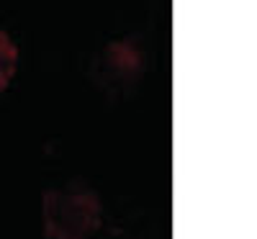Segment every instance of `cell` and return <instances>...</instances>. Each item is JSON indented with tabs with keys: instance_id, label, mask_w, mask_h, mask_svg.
I'll use <instances>...</instances> for the list:
<instances>
[{
	"instance_id": "1",
	"label": "cell",
	"mask_w": 257,
	"mask_h": 239,
	"mask_svg": "<svg viewBox=\"0 0 257 239\" xmlns=\"http://www.w3.org/2000/svg\"><path fill=\"white\" fill-rule=\"evenodd\" d=\"M103 221V206L93 188L70 183L41 193L44 239H93Z\"/></svg>"
},
{
	"instance_id": "2",
	"label": "cell",
	"mask_w": 257,
	"mask_h": 239,
	"mask_svg": "<svg viewBox=\"0 0 257 239\" xmlns=\"http://www.w3.org/2000/svg\"><path fill=\"white\" fill-rule=\"evenodd\" d=\"M139 72H142V57L128 39L108 44L95 59V82L108 93L128 88L132 82H137Z\"/></svg>"
},
{
	"instance_id": "3",
	"label": "cell",
	"mask_w": 257,
	"mask_h": 239,
	"mask_svg": "<svg viewBox=\"0 0 257 239\" xmlns=\"http://www.w3.org/2000/svg\"><path fill=\"white\" fill-rule=\"evenodd\" d=\"M16 67H18V47L11 39V34L0 29V93L11 85Z\"/></svg>"
}]
</instances>
